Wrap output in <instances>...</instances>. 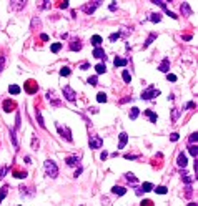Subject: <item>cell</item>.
I'll list each match as a JSON object with an SVG mask.
<instances>
[{"label":"cell","mask_w":198,"mask_h":206,"mask_svg":"<svg viewBox=\"0 0 198 206\" xmlns=\"http://www.w3.org/2000/svg\"><path fill=\"white\" fill-rule=\"evenodd\" d=\"M47 100L53 105V107H60L62 103H60V100H57V97H55V92H47Z\"/></svg>","instance_id":"8"},{"label":"cell","mask_w":198,"mask_h":206,"mask_svg":"<svg viewBox=\"0 0 198 206\" xmlns=\"http://www.w3.org/2000/svg\"><path fill=\"white\" fill-rule=\"evenodd\" d=\"M158 70H160L162 73H168V72H170V60H168V58H163L162 63L158 65Z\"/></svg>","instance_id":"10"},{"label":"cell","mask_w":198,"mask_h":206,"mask_svg":"<svg viewBox=\"0 0 198 206\" xmlns=\"http://www.w3.org/2000/svg\"><path fill=\"white\" fill-rule=\"evenodd\" d=\"M180 10H182V13H183V15H192V13H193V12H192V8H190V5H188V4H187V2H183V5L182 7H180Z\"/></svg>","instance_id":"17"},{"label":"cell","mask_w":198,"mask_h":206,"mask_svg":"<svg viewBox=\"0 0 198 206\" xmlns=\"http://www.w3.org/2000/svg\"><path fill=\"white\" fill-rule=\"evenodd\" d=\"M172 116H173V121H177L178 116H180V110H178V108H173L172 110Z\"/></svg>","instance_id":"40"},{"label":"cell","mask_w":198,"mask_h":206,"mask_svg":"<svg viewBox=\"0 0 198 206\" xmlns=\"http://www.w3.org/2000/svg\"><path fill=\"white\" fill-rule=\"evenodd\" d=\"M110 38V42H115V40H118L120 38V32H117V33H112V35L108 37Z\"/></svg>","instance_id":"45"},{"label":"cell","mask_w":198,"mask_h":206,"mask_svg":"<svg viewBox=\"0 0 198 206\" xmlns=\"http://www.w3.org/2000/svg\"><path fill=\"white\" fill-rule=\"evenodd\" d=\"M7 171H9L7 166H0V180H4V176L7 175Z\"/></svg>","instance_id":"42"},{"label":"cell","mask_w":198,"mask_h":206,"mask_svg":"<svg viewBox=\"0 0 198 206\" xmlns=\"http://www.w3.org/2000/svg\"><path fill=\"white\" fill-rule=\"evenodd\" d=\"M193 107H195V103L193 102H188L187 105H185V108H193Z\"/></svg>","instance_id":"61"},{"label":"cell","mask_w":198,"mask_h":206,"mask_svg":"<svg viewBox=\"0 0 198 206\" xmlns=\"http://www.w3.org/2000/svg\"><path fill=\"white\" fill-rule=\"evenodd\" d=\"M88 68H90V63H88V62H83L80 65V70H88Z\"/></svg>","instance_id":"51"},{"label":"cell","mask_w":198,"mask_h":206,"mask_svg":"<svg viewBox=\"0 0 198 206\" xmlns=\"http://www.w3.org/2000/svg\"><path fill=\"white\" fill-rule=\"evenodd\" d=\"M102 37L100 35H93L92 37V45L95 47V48H100V45H102Z\"/></svg>","instance_id":"16"},{"label":"cell","mask_w":198,"mask_h":206,"mask_svg":"<svg viewBox=\"0 0 198 206\" xmlns=\"http://www.w3.org/2000/svg\"><path fill=\"white\" fill-rule=\"evenodd\" d=\"M32 148H38V140L37 138L32 140Z\"/></svg>","instance_id":"58"},{"label":"cell","mask_w":198,"mask_h":206,"mask_svg":"<svg viewBox=\"0 0 198 206\" xmlns=\"http://www.w3.org/2000/svg\"><path fill=\"white\" fill-rule=\"evenodd\" d=\"M7 193H9V185H5L4 188H2V190H0V203L4 201V198L7 196Z\"/></svg>","instance_id":"33"},{"label":"cell","mask_w":198,"mask_h":206,"mask_svg":"<svg viewBox=\"0 0 198 206\" xmlns=\"http://www.w3.org/2000/svg\"><path fill=\"white\" fill-rule=\"evenodd\" d=\"M88 145H90L92 150H98L103 146V140L100 136H97V135H92L90 138H88Z\"/></svg>","instance_id":"4"},{"label":"cell","mask_w":198,"mask_h":206,"mask_svg":"<svg viewBox=\"0 0 198 206\" xmlns=\"http://www.w3.org/2000/svg\"><path fill=\"white\" fill-rule=\"evenodd\" d=\"M9 92H10V95H18V93L22 92V88L18 87V85H10V87H9Z\"/></svg>","instance_id":"24"},{"label":"cell","mask_w":198,"mask_h":206,"mask_svg":"<svg viewBox=\"0 0 198 206\" xmlns=\"http://www.w3.org/2000/svg\"><path fill=\"white\" fill-rule=\"evenodd\" d=\"M188 153L192 154V156H195V158H197V154H198V148L195 146V145H190V146H188Z\"/></svg>","instance_id":"35"},{"label":"cell","mask_w":198,"mask_h":206,"mask_svg":"<svg viewBox=\"0 0 198 206\" xmlns=\"http://www.w3.org/2000/svg\"><path fill=\"white\" fill-rule=\"evenodd\" d=\"M13 108H15V103L12 102V100H5V102H4V110H5V111H12Z\"/></svg>","instance_id":"20"},{"label":"cell","mask_w":198,"mask_h":206,"mask_svg":"<svg viewBox=\"0 0 198 206\" xmlns=\"http://www.w3.org/2000/svg\"><path fill=\"white\" fill-rule=\"evenodd\" d=\"M27 173L25 171H15V178H18V180H22V178H25Z\"/></svg>","instance_id":"44"},{"label":"cell","mask_w":198,"mask_h":206,"mask_svg":"<svg viewBox=\"0 0 198 206\" xmlns=\"http://www.w3.org/2000/svg\"><path fill=\"white\" fill-rule=\"evenodd\" d=\"M142 206H152V201H150V200H145L142 203Z\"/></svg>","instance_id":"60"},{"label":"cell","mask_w":198,"mask_h":206,"mask_svg":"<svg viewBox=\"0 0 198 206\" xmlns=\"http://www.w3.org/2000/svg\"><path fill=\"white\" fill-rule=\"evenodd\" d=\"M155 38H157V33H150V35H148V38L145 40V43H143V48H148V47L152 45V42L155 40Z\"/></svg>","instance_id":"21"},{"label":"cell","mask_w":198,"mask_h":206,"mask_svg":"<svg viewBox=\"0 0 198 206\" xmlns=\"http://www.w3.org/2000/svg\"><path fill=\"white\" fill-rule=\"evenodd\" d=\"M158 95H160V90H157L153 85H150L145 92H142V100H152V98L158 97Z\"/></svg>","instance_id":"3"},{"label":"cell","mask_w":198,"mask_h":206,"mask_svg":"<svg viewBox=\"0 0 198 206\" xmlns=\"http://www.w3.org/2000/svg\"><path fill=\"white\" fill-rule=\"evenodd\" d=\"M93 57L107 60V53H105V50H103V48H95V50H93Z\"/></svg>","instance_id":"15"},{"label":"cell","mask_w":198,"mask_h":206,"mask_svg":"<svg viewBox=\"0 0 198 206\" xmlns=\"http://www.w3.org/2000/svg\"><path fill=\"white\" fill-rule=\"evenodd\" d=\"M82 173H83V168H82V166H78V168H77V170H75V175H73V176H75V178H77V176H80Z\"/></svg>","instance_id":"52"},{"label":"cell","mask_w":198,"mask_h":206,"mask_svg":"<svg viewBox=\"0 0 198 206\" xmlns=\"http://www.w3.org/2000/svg\"><path fill=\"white\" fill-rule=\"evenodd\" d=\"M68 48H70L72 52H80V50H82V43H80L78 40H73V42L70 43V47H68Z\"/></svg>","instance_id":"19"},{"label":"cell","mask_w":198,"mask_h":206,"mask_svg":"<svg viewBox=\"0 0 198 206\" xmlns=\"http://www.w3.org/2000/svg\"><path fill=\"white\" fill-rule=\"evenodd\" d=\"M57 130H58V133L62 135V136H65V140L67 141H73V138H72V131L68 128H67V126H62V125H58L57 123Z\"/></svg>","instance_id":"6"},{"label":"cell","mask_w":198,"mask_h":206,"mask_svg":"<svg viewBox=\"0 0 198 206\" xmlns=\"http://www.w3.org/2000/svg\"><path fill=\"white\" fill-rule=\"evenodd\" d=\"M167 80H168V82H177V75H173V73H167Z\"/></svg>","instance_id":"47"},{"label":"cell","mask_w":198,"mask_h":206,"mask_svg":"<svg viewBox=\"0 0 198 206\" xmlns=\"http://www.w3.org/2000/svg\"><path fill=\"white\" fill-rule=\"evenodd\" d=\"M50 50L53 52V53H58V52L62 50V43H58V42H55V43H52Z\"/></svg>","instance_id":"31"},{"label":"cell","mask_w":198,"mask_h":206,"mask_svg":"<svg viewBox=\"0 0 198 206\" xmlns=\"http://www.w3.org/2000/svg\"><path fill=\"white\" fill-rule=\"evenodd\" d=\"M197 140H198V135L197 133H192V135H190V138H188V143H190V145H195V141H197Z\"/></svg>","instance_id":"41"},{"label":"cell","mask_w":198,"mask_h":206,"mask_svg":"<svg viewBox=\"0 0 198 206\" xmlns=\"http://www.w3.org/2000/svg\"><path fill=\"white\" fill-rule=\"evenodd\" d=\"M80 156H77V154H73V156H68L65 160V163H67V166H77V165H80Z\"/></svg>","instance_id":"9"},{"label":"cell","mask_w":198,"mask_h":206,"mask_svg":"<svg viewBox=\"0 0 198 206\" xmlns=\"http://www.w3.org/2000/svg\"><path fill=\"white\" fill-rule=\"evenodd\" d=\"M68 4H70V2H60V4H58V7H60V8H68Z\"/></svg>","instance_id":"53"},{"label":"cell","mask_w":198,"mask_h":206,"mask_svg":"<svg viewBox=\"0 0 198 206\" xmlns=\"http://www.w3.org/2000/svg\"><path fill=\"white\" fill-rule=\"evenodd\" d=\"M127 63H128V60H125V58H115V60H113V65H115V67H125Z\"/></svg>","instance_id":"25"},{"label":"cell","mask_w":198,"mask_h":206,"mask_svg":"<svg viewBox=\"0 0 198 206\" xmlns=\"http://www.w3.org/2000/svg\"><path fill=\"white\" fill-rule=\"evenodd\" d=\"M145 115H147L148 118H150V121H152V123H157V120H158L157 113H153L152 110H145Z\"/></svg>","instance_id":"22"},{"label":"cell","mask_w":198,"mask_h":206,"mask_svg":"<svg viewBox=\"0 0 198 206\" xmlns=\"http://www.w3.org/2000/svg\"><path fill=\"white\" fill-rule=\"evenodd\" d=\"M128 102H132V97H125V98H122V100H120V103H128Z\"/></svg>","instance_id":"57"},{"label":"cell","mask_w":198,"mask_h":206,"mask_svg":"<svg viewBox=\"0 0 198 206\" xmlns=\"http://www.w3.org/2000/svg\"><path fill=\"white\" fill-rule=\"evenodd\" d=\"M138 115H140V108H137V107H133L132 110H130V120H137Z\"/></svg>","instance_id":"26"},{"label":"cell","mask_w":198,"mask_h":206,"mask_svg":"<svg viewBox=\"0 0 198 206\" xmlns=\"http://www.w3.org/2000/svg\"><path fill=\"white\" fill-rule=\"evenodd\" d=\"M148 20L150 22H162V15H160V13H152Z\"/></svg>","instance_id":"37"},{"label":"cell","mask_w":198,"mask_h":206,"mask_svg":"<svg viewBox=\"0 0 198 206\" xmlns=\"http://www.w3.org/2000/svg\"><path fill=\"white\" fill-rule=\"evenodd\" d=\"M185 190H187V191H185V196H187V198H190V196H192V193H193V188H192L190 185H188L187 188H185Z\"/></svg>","instance_id":"46"},{"label":"cell","mask_w":198,"mask_h":206,"mask_svg":"<svg viewBox=\"0 0 198 206\" xmlns=\"http://www.w3.org/2000/svg\"><path fill=\"white\" fill-rule=\"evenodd\" d=\"M152 190H153V185H152V183H143V185L137 190V195H142V193H148V191H152Z\"/></svg>","instance_id":"13"},{"label":"cell","mask_w":198,"mask_h":206,"mask_svg":"<svg viewBox=\"0 0 198 206\" xmlns=\"http://www.w3.org/2000/svg\"><path fill=\"white\" fill-rule=\"evenodd\" d=\"M177 165L180 166V168H185V166L188 165V160H187V154H185V153H180V154H178Z\"/></svg>","instance_id":"12"},{"label":"cell","mask_w":198,"mask_h":206,"mask_svg":"<svg viewBox=\"0 0 198 206\" xmlns=\"http://www.w3.org/2000/svg\"><path fill=\"white\" fill-rule=\"evenodd\" d=\"M4 68H5V57H0V73L4 72Z\"/></svg>","instance_id":"49"},{"label":"cell","mask_w":198,"mask_h":206,"mask_svg":"<svg viewBox=\"0 0 198 206\" xmlns=\"http://www.w3.org/2000/svg\"><path fill=\"white\" fill-rule=\"evenodd\" d=\"M45 175L48 178H57L58 176V166L55 165V161H52V160L45 161Z\"/></svg>","instance_id":"1"},{"label":"cell","mask_w":198,"mask_h":206,"mask_svg":"<svg viewBox=\"0 0 198 206\" xmlns=\"http://www.w3.org/2000/svg\"><path fill=\"white\" fill-rule=\"evenodd\" d=\"M27 2H18V0H13V2H10V8H13V10H22V8H25Z\"/></svg>","instance_id":"14"},{"label":"cell","mask_w":198,"mask_h":206,"mask_svg":"<svg viewBox=\"0 0 198 206\" xmlns=\"http://www.w3.org/2000/svg\"><path fill=\"white\" fill-rule=\"evenodd\" d=\"M188 206H198L197 203H188Z\"/></svg>","instance_id":"64"},{"label":"cell","mask_w":198,"mask_h":206,"mask_svg":"<svg viewBox=\"0 0 198 206\" xmlns=\"http://www.w3.org/2000/svg\"><path fill=\"white\" fill-rule=\"evenodd\" d=\"M108 10H110V12H115V10H117V2H112V4L108 5Z\"/></svg>","instance_id":"50"},{"label":"cell","mask_w":198,"mask_h":206,"mask_svg":"<svg viewBox=\"0 0 198 206\" xmlns=\"http://www.w3.org/2000/svg\"><path fill=\"white\" fill-rule=\"evenodd\" d=\"M183 40H187V42L192 40V35H185V37H183Z\"/></svg>","instance_id":"63"},{"label":"cell","mask_w":198,"mask_h":206,"mask_svg":"<svg viewBox=\"0 0 198 206\" xmlns=\"http://www.w3.org/2000/svg\"><path fill=\"white\" fill-rule=\"evenodd\" d=\"M165 12H167V15H168V17H172L173 20H177V18H178V17L175 15V13H173V12H170V10H168V8H167V10H165Z\"/></svg>","instance_id":"54"},{"label":"cell","mask_w":198,"mask_h":206,"mask_svg":"<svg viewBox=\"0 0 198 206\" xmlns=\"http://www.w3.org/2000/svg\"><path fill=\"white\" fill-rule=\"evenodd\" d=\"M122 78H123V82H125V83H130V82H132V75H130V73H128L127 70H123Z\"/></svg>","instance_id":"34"},{"label":"cell","mask_w":198,"mask_h":206,"mask_svg":"<svg viewBox=\"0 0 198 206\" xmlns=\"http://www.w3.org/2000/svg\"><path fill=\"white\" fill-rule=\"evenodd\" d=\"M107 156H108V153H107V151H103V153L100 154V158H102V160H105V158H107Z\"/></svg>","instance_id":"62"},{"label":"cell","mask_w":198,"mask_h":206,"mask_svg":"<svg viewBox=\"0 0 198 206\" xmlns=\"http://www.w3.org/2000/svg\"><path fill=\"white\" fill-rule=\"evenodd\" d=\"M50 7H52L50 2H48V0H43V2H42V5H40V8H50Z\"/></svg>","instance_id":"48"},{"label":"cell","mask_w":198,"mask_h":206,"mask_svg":"<svg viewBox=\"0 0 198 206\" xmlns=\"http://www.w3.org/2000/svg\"><path fill=\"white\" fill-rule=\"evenodd\" d=\"M70 73H72L70 67H62V68H60V75H62V77H68Z\"/></svg>","instance_id":"36"},{"label":"cell","mask_w":198,"mask_h":206,"mask_svg":"<svg viewBox=\"0 0 198 206\" xmlns=\"http://www.w3.org/2000/svg\"><path fill=\"white\" fill-rule=\"evenodd\" d=\"M95 72H97V75H102V73L107 72V67H105L103 63H98V65L95 67Z\"/></svg>","instance_id":"28"},{"label":"cell","mask_w":198,"mask_h":206,"mask_svg":"<svg viewBox=\"0 0 198 206\" xmlns=\"http://www.w3.org/2000/svg\"><path fill=\"white\" fill-rule=\"evenodd\" d=\"M10 140H12V143H13V146H18V140H17V135H15V130L12 128L10 130Z\"/></svg>","instance_id":"29"},{"label":"cell","mask_w":198,"mask_h":206,"mask_svg":"<svg viewBox=\"0 0 198 206\" xmlns=\"http://www.w3.org/2000/svg\"><path fill=\"white\" fill-rule=\"evenodd\" d=\"M100 4H102L100 0H93V2H87L85 5L82 7V10L85 12L87 15H92V13H93V12H95L97 8L100 7Z\"/></svg>","instance_id":"2"},{"label":"cell","mask_w":198,"mask_h":206,"mask_svg":"<svg viewBox=\"0 0 198 206\" xmlns=\"http://www.w3.org/2000/svg\"><path fill=\"white\" fill-rule=\"evenodd\" d=\"M112 193H113V195H118V196H123L125 193H127V190H125L123 186H113Z\"/></svg>","instance_id":"18"},{"label":"cell","mask_w":198,"mask_h":206,"mask_svg":"<svg viewBox=\"0 0 198 206\" xmlns=\"http://www.w3.org/2000/svg\"><path fill=\"white\" fill-rule=\"evenodd\" d=\"M107 100H108V98H107V95H105L103 92H100L98 95H97V102H98V103H105Z\"/></svg>","instance_id":"32"},{"label":"cell","mask_w":198,"mask_h":206,"mask_svg":"<svg viewBox=\"0 0 198 206\" xmlns=\"http://www.w3.org/2000/svg\"><path fill=\"white\" fill-rule=\"evenodd\" d=\"M40 40L42 42H48V35H47V33H42V35H40Z\"/></svg>","instance_id":"59"},{"label":"cell","mask_w":198,"mask_h":206,"mask_svg":"<svg viewBox=\"0 0 198 206\" xmlns=\"http://www.w3.org/2000/svg\"><path fill=\"white\" fill-rule=\"evenodd\" d=\"M125 180H127L128 183H133V185H135V183H137V176L133 175V173H127V175H125Z\"/></svg>","instance_id":"30"},{"label":"cell","mask_w":198,"mask_h":206,"mask_svg":"<svg viewBox=\"0 0 198 206\" xmlns=\"http://www.w3.org/2000/svg\"><path fill=\"white\" fill-rule=\"evenodd\" d=\"M63 97H65V100H68V102L73 103L77 100V93L70 85H65V87H63Z\"/></svg>","instance_id":"5"},{"label":"cell","mask_w":198,"mask_h":206,"mask_svg":"<svg viewBox=\"0 0 198 206\" xmlns=\"http://www.w3.org/2000/svg\"><path fill=\"white\" fill-rule=\"evenodd\" d=\"M137 154H125V160H137Z\"/></svg>","instance_id":"56"},{"label":"cell","mask_w":198,"mask_h":206,"mask_svg":"<svg viewBox=\"0 0 198 206\" xmlns=\"http://www.w3.org/2000/svg\"><path fill=\"white\" fill-rule=\"evenodd\" d=\"M35 116H37V121H38V125H40V128H45L43 116H42V111H40V110H35Z\"/></svg>","instance_id":"23"},{"label":"cell","mask_w":198,"mask_h":206,"mask_svg":"<svg viewBox=\"0 0 198 206\" xmlns=\"http://www.w3.org/2000/svg\"><path fill=\"white\" fill-rule=\"evenodd\" d=\"M153 190L157 191L158 195H167V186H157V188H153Z\"/></svg>","instance_id":"38"},{"label":"cell","mask_w":198,"mask_h":206,"mask_svg":"<svg viewBox=\"0 0 198 206\" xmlns=\"http://www.w3.org/2000/svg\"><path fill=\"white\" fill-rule=\"evenodd\" d=\"M182 178H183V181H185L187 185H190V183H193V180H195V178H193L192 175H188V173H185V171H183V173H182Z\"/></svg>","instance_id":"27"},{"label":"cell","mask_w":198,"mask_h":206,"mask_svg":"<svg viewBox=\"0 0 198 206\" xmlns=\"http://www.w3.org/2000/svg\"><path fill=\"white\" fill-rule=\"evenodd\" d=\"M88 83H90L92 87L98 85V77H90V78H88Z\"/></svg>","instance_id":"43"},{"label":"cell","mask_w":198,"mask_h":206,"mask_svg":"<svg viewBox=\"0 0 198 206\" xmlns=\"http://www.w3.org/2000/svg\"><path fill=\"white\" fill-rule=\"evenodd\" d=\"M127 143H128V135L125 131H122L120 133V141H118V150H123L127 146Z\"/></svg>","instance_id":"11"},{"label":"cell","mask_w":198,"mask_h":206,"mask_svg":"<svg viewBox=\"0 0 198 206\" xmlns=\"http://www.w3.org/2000/svg\"><path fill=\"white\" fill-rule=\"evenodd\" d=\"M25 90H27V93H37L38 92V85H37L35 82H33V80H28V82L25 83Z\"/></svg>","instance_id":"7"},{"label":"cell","mask_w":198,"mask_h":206,"mask_svg":"<svg viewBox=\"0 0 198 206\" xmlns=\"http://www.w3.org/2000/svg\"><path fill=\"white\" fill-rule=\"evenodd\" d=\"M20 123H22V121H20V113L17 111V115H15V128H13V130H18V128H20Z\"/></svg>","instance_id":"39"},{"label":"cell","mask_w":198,"mask_h":206,"mask_svg":"<svg viewBox=\"0 0 198 206\" xmlns=\"http://www.w3.org/2000/svg\"><path fill=\"white\" fill-rule=\"evenodd\" d=\"M178 138H180V135H178V133H172V135H170V140H172V141H177Z\"/></svg>","instance_id":"55"}]
</instances>
